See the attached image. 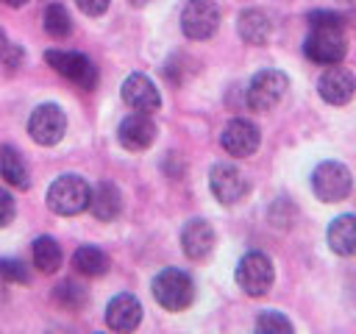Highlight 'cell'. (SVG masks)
<instances>
[{"instance_id":"obj_18","label":"cell","mask_w":356,"mask_h":334,"mask_svg":"<svg viewBox=\"0 0 356 334\" xmlns=\"http://www.w3.org/2000/svg\"><path fill=\"white\" fill-rule=\"evenodd\" d=\"M236 31H239L242 42H248V45H267V39L273 33V25H270V17L261 8H245L236 19Z\"/></svg>"},{"instance_id":"obj_12","label":"cell","mask_w":356,"mask_h":334,"mask_svg":"<svg viewBox=\"0 0 356 334\" xmlns=\"http://www.w3.org/2000/svg\"><path fill=\"white\" fill-rule=\"evenodd\" d=\"M317 92H320V97H323L325 103H331V106H345V103H350L353 95H356V78H353L350 70H345V67H339V64H331V67L320 75Z\"/></svg>"},{"instance_id":"obj_19","label":"cell","mask_w":356,"mask_h":334,"mask_svg":"<svg viewBox=\"0 0 356 334\" xmlns=\"http://www.w3.org/2000/svg\"><path fill=\"white\" fill-rule=\"evenodd\" d=\"M328 245L339 256H353L356 253V214H339L328 225Z\"/></svg>"},{"instance_id":"obj_17","label":"cell","mask_w":356,"mask_h":334,"mask_svg":"<svg viewBox=\"0 0 356 334\" xmlns=\"http://www.w3.org/2000/svg\"><path fill=\"white\" fill-rule=\"evenodd\" d=\"M89 212H92L100 223L117 220L120 212H122V195H120L117 184L100 181V184L92 189V195H89Z\"/></svg>"},{"instance_id":"obj_16","label":"cell","mask_w":356,"mask_h":334,"mask_svg":"<svg viewBox=\"0 0 356 334\" xmlns=\"http://www.w3.org/2000/svg\"><path fill=\"white\" fill-rule=\"evenodd\" d=\"M139 320H142V303L134 295L120 292V295H114L108 301V306H106L108 328H114V331H134L139 326Z\"/></svg>"},{"instance_id":"obj_27","label":"cell","mask_w":356,"mask_h":334,"mask_svg":"<svg viewBox=\"0 0 356 334\" xmlns=\"http://www.w3.org/2000/svg\"><path fill=\"white\" fill-rule=\"evenodd\" d=\"M0 61H3L6 67H19V64H22V47L14 45V42L6 36L3 28H0Z\"/></svg>"},{"instance_id":"obj_7","label":"cell","mask_w":356,"mask_h":334,"mask_svg":"<svg viewBox=\"0 0 356 334\" xmlns=\"http://www.w3.org/2000/svg\"><path fill=\"white\" fill-rule=\"evenodd\" d=\"M44 61L81 89H95L97 86V67L78 50H47Z\"/></svg>"},{"instance_id":"obj_6","label":"cell","mask_w":356,"mask_h":334,"mask_svg":"<svg viewBox=\"0 0 356 334\" xmlns=\"http://www.w3.org/2000/svg\"><path fill=\"white\" fill-rule=\"evenodd\" d=\"M273 281H275V270H273V262H270L267 253L250 250V253H245L239 259V264H236V284L248 295H253V298L264 295L273 287Z\"/></svg>"},{"instance_id":"obj_3","label":"cell","mask_w":356,"mask_h":334,"mask_svg":"<svg viewBox=\"0 0 356 334\" xmlns=\"http://www.w3.org/2000/svg\"><path fill=\"white\" fill-rule=\"evenodd\" d=\"M289 89V78L281 70H261L250 78L245 89V103L250 111H273Z\"/></svg>"},{"instance_id":"obj_21","label":"cell","mask_w":356,"mask_h":334,"mask_svg":"<svg viewBox=\"0 0 356 334\" xmlns=\"http://www.w3.org/2000/svg\"><path fill=\"white\" fill-rule=\"evenodd\" d=\"M72 264L83 276H103L108 270V256L100 248H95V245H81L72 253Z\"/></svg>"},{"instance_id":"obj_14","label":"cell","mask_w":356,"mask_h":334,"mask_svg":"<svg viewBox=\"0 0 356 334\" xmlns=\"http://www.w3.org/2000/svg\"><path fill=\"white\" fill-rule=\"evenodd\" d=\"M122 100L134 111H145V114H153L161 109V95H159L156 84L142 72H131L122 81Z\"/></svg>"},{"instance_id":"obj_4","label":"cell","mask_w":356,"mask_h":334,"mask_svg":"<svg viewBox=\"0 0 356 334\" xmlns=\"http://www.w3.org/2000/svg\"><path fill=\"white\" fill-rule=\"evenodd\" d=\"M303 53L309 61H314L320 67L339 64L348 53L345 28H312V33L303 42Z\"/></svg>"},{"instance_id":"obj_22","label":"cell","mask_w":356,"mask_h":334,"mask_svg":"<svg viewBox=\"0 0 356 334\" xmlns=\"http://www.w3.org/2000/svg\"><path fill=\"white\" fill-rule=\"evenodd\" d=\"M33 264L42 273H56L61 267V248L53 237H39L33 242Z\"/></svg>"},{"instance_id":"obj_25","label":"cell","mask_w":356,"mask_h":334,"mask_svg":"<svg viewBox=\"0 0 356 334\" xmlns=\"http://www.w3.org/2000/svg\"><path fill=\"white\" fill-rule=\"evenodd\" d=\"M256 331H261V334H289L292 323L281 312H261L256 317Z\"/></svg>"},{"instance_id":"obj_2","label":"cell","mask_w":356,"mask_h":334,"mask_svg":"<svg viewBox=\"0 0 356 334\" xmlns=\"http://www.w3.org/2000/svg\"><path fill=\"white\" fill-rule=\"evenodd\" d=\"M153 298L167 312H184L195 301V284H192L189 273H184L178 267H164L153 278Z\"/></svg>"},{"instance_id":"obj_31","label":"cell","mask_w":356,"mask_h":334,"mask_svg":"<svg viewBox=\"0 0 356 334\" xmlns=\"http://www.w3.org/2000/svg\"><path fill=\"white\" fill-rule=\"evenodd\" d=\"M3 3H6V6H11V8H19V6H25L28 0H3Z\"/></svg>"},{"instance_id":"obj_23","label":"cell","mask_w":356,"mask_h":334,"mask_svg":"<svg viewBox=\"0 0 356 334\" xmlns=\"http://www.w3.org/2000/svg\"><path fill=\"white\" fill-rule=\"evenodd\" d=\"M42 22H44L47 36H53V39H67V36H70V31H72L70 11H67L61 3H50V6L44 8Z\"/></svg>"},{"instance_id":"obj_8","label":"cell","mask_w":356,"mask_h":334,"mask_svg":"<svg viewBox=\"0 0 356 334\" xmlns=\"http://www.w3.org/2000/svg\"><path fill=\"white\" fill-rule=\"evenodd\" d=\"M64 131H67V114L58 103H42L28 117V134L36 145H44V148L58 145Z\"/></svg>"},{"instance_id":"obj_26","label":"cell","mask_w":356,"mask_h":334,"mask_svg":"<svg viewBox=\"0 0 356 334\" xmlns=\"http://www.w3.org/2000/svg\"><path fill=\"white\" fill-rule=\"evenodd\" d=\"M0 276L8 284H28L31 281V270L19 259H0Z\"/></svg>"},{"instance_id":"obj_13","label":"cell","mask_w":356,"mask_h":334,"mask_svg":"<svg viewBox=\"0 0 356 334\" xmlns=\"http://www.w3.org/2000/svg\"><path fill=\"white\" fill-rule=\"evenodd\" d=\"M117 139L125 150H147L153 142H156V122L150 120V114L145 111H134L128 114L122 122H120V131H117Z\"/></svg>"},{"instance_id":"obj_5","label":"cell","mask_w":356,"mask_h":334,"mask_svg":"<svg viewBox=\"0 0 356 334\" xmlns=\"http://www.w3.org/2000/svg\"><path fill=\"white\" fill-rule=\"evenodd\" d=\"M353 178L342 161H323L312 173V189L323 203H337L350 195Z\"/></svg>"},{"instance_id":"obj_11","label":"cell","mask_w":356,"mask_h":334,"mask_svg":"<svg viewBox=\"0 0 356 334\" xmlns=\"http://www.w3.org/2000/svg\"><path fill=\"white\" fill-rule=\"evenodd\" d=\"M259 142H261L259 128H256L250 120H245V117L231 120V122L222 128V134H220L222 150H225L228 156H236V159L253 156V153L259 150Z\"/></svg>"},{"instance_id":"obj_32","label":"cell","mask_w":356,"mask_h":334,"mask_svg":"<svg viewBox=\"0 0 356 334\" xmlns=\"http://www.w3.org/2000/svg\"><path fill=\"white\" fill-rule=\"evenodd\" d=\"M150 0H131V6H147Z\"/></svg>"},{"instance_id":"obj_30","label":"cell","mask_w":356,"mask_h":334,"mask_svg":"<svg viewBox=\"0 0 356 334\" xmlns=\"http://www.w3.org/2000/svg\"><path fill=\"white\" fill-rule=\"evenodd\" d=\"M78 3V8L86 14V17H100V14H106V8H108V0H75Z\"/></svg>"},{"instance_id":"obj_15","label":"cell","mask_w":356,"mask_h":334,"mask_svg":"<svg viewBox=\"0 0 356 334\" xmlns=\"http://www.w3.org/2000/svg\"><path fill=\"white\" fill-rule=\"evenodd\" d=\"M214 242H217V234H214V228H211L209 220L195 217V220H189V223L181 228V248H184V253H186L189 259H195V262L206 259V256L214 250Z\"/></svg>"},{"instance_id":"obj_20","label":"cell","mask_w":356,"mask_h":334,"mask_svg":"<svg viewBox=\"0 0 356 334\" xmlns=\"http://www.w3.org/2000/svg\"><path fill=\"white\" fill-rule=\"evenodd\" d=\"M0 173H3V178H6L14 189H28V186H31L28 167H25L19 150H14L11 145H3V148H0Z\"/></svg>"},{"instance_id":"obj_29","label":"cell","mask_w":356,"mask_h":334,"mask_svg":"<svg viewBox=\"0 0 356 334\" xmlns=\"http://www.w3.org/2000/svg\"><path fill=\"white\" fill-rule=\"evenodd\" d=\"M14 214H17L14 198H11V192H8V189H3V186H0V228H3V225H8V223L14 220Z\"/></svg>"},{"instance_id":"obj_24","label":"cell","mask_w":356,"mask_h":334,"mask_svg":"<svg viewBox=\"0 0 356 334\" xmlns=\"http://www.w3.org/2000/svg\"><path fill=\"white\" fill-rule=\"evenodd\" d=\"M53 301L67 312H78L86 303V289L81 284H75V281H61L56 287V292H53Z\"/></svg>"},{"instance_id":"obj_1","label":"cell","mask_w":356,"mask_h":334,"mask_svg":"<svg viewBox=\"0 0 356 334\" xmlns=\"http://www.w3.org/2000/svg\"><path fill=\"white\" fill-rule=\"evenodd\" d=\"M89 195H92V186L81 175L64 173L47 186V206L61 217H72L89 209Z\"/></svg>"},{"instance_id":"obj_10","label":"cell","mask_w":356,"mask_h":334,"mask_svg":"<svg viewBox=\"0 0 356 334\" xmlns=\"http://www.w3.org/2000/svg\"><path fill=\"white\" fill-rule=\"evenodd\" d=\"M209 186H211V195L225 206H234L248 195V178L242 175L239 167H234L228 161H220L211 167Z\"/></svg>"},{"instance_id":"obj_9","label":"cell","mask_w":356,"mask_h":334,"mask_svg":"<svg viewBox=\"0 0 356 334\" xmlns=\"http://www.w3.org/2000/svg\"><path fill=\"white\" fill-rule=\"evenodd\" d=\"M220 28V8L214 0H189L181 11V31L186 39H211Z\"/></svg>"},{"instance_id":"obj_28","label":"cell","mask_w":356,"mask_h":334,"mask_svg":"<svg viewBox=\"0 0 356 334\" xmlns=\"http://www.w3.org/2000/svg\"><path fill=\"white\" fill-rule=\"evenodd\" d=\"M309 25L312 28H345V19L337 11H312Z\"/></svg>"}]
</instances>
